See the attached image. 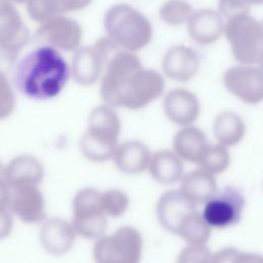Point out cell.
Masks as SVG:
<instances>
[{"mask_svg": "<svg viewBox=\"0 0 263 263\" xmlns=\"http://www.w3.org/2000/svg\"><path fill=\"white\" fill-rule=\"evenodd\" d=\"M143 237L133 226H122L96 239L92 257L96 263H140Z\"/></svg>", "mask_w": 263, "mask_h": 263, "instance_id": "8992f818", "label": "cell"}, {"mask_svg": "<svg viewBox=\"0 0 263 263\" xmlns=\"http://www.w3.org/2000/svg\"><path fill=\"white\" fill-rule=\"evenodd\" d=\"M164 87V78L158 71L145 68L135 52L125 50L112 60L102 96L111 106L140 110L159 98Z\"/></svg>", "mask_w": 263, "mask_h": 263, "instance_id": "6da1fadb", "label": "cell"}, {"mask_svg": "<svg viewBox=\"0 0 263 263\" xmlns=\"http://www.w3.org/2000/svg\"><path fill=\"white\" fill-rule=\"evenodd\" d=\"M10 210L25 223H38L45 216V202L38 186L27 185L11 189Z\"/></svg>", "mask_w": 263, "mask_h": 263, "instance_id": "5bb4252c", "label": "cell"}, {"mask_svg": "<svg viewBox=\"0 0 263 263\" xmlns=\"http://www.w3.org/2000/svg\"><path fill=\"white\" fill-rule=\"evenodd\" d=\"M237 252V249L231 247L220 249L216 253L212 254L211 263H232V260Z\"/></svg>", "mask_w": 263, "mask_h": 263, "instance_id": "83f0119b", "label": "cell"}, {"mask_svg": "<svg viewBox=\"0 0 263 263\" xmlns=\"http://www.w3.org/2000/svg\"><path fill=\"white\" fill-rule=\"evenodd\" d=\"M262 26H263V20L261 21ZM257 64L259 65V68H261L263 70V36H262V43H261V49H260V54H259V59Z\"/></svg>", "mask_w": 263, "mask_h": 263, "instance_id": "1f68e13d", "label": "cell"}, {"mask_svg": "<svg viewBox=\"0 0 263 263\" xmlns=\"http://www.w3.org/2000/svg\"><path fill=\"white\" fill-rule=\"evenodd\" d=\"M223 84L228 92L248 105L263 101V70L252 65H236L223 74Z\"/></svg>", "mask_w": 263, "mask_h": 263, "instance_id": "9c48e42d", "label": "cell"}, {"mask_svg": "<svg viewBox=\"0 0 263 263\" xmlns=\"http://www.w3.org/2000/svg\"><path fill=\"white\" fill-rule=\"evenodd\" d=\"M208 145L206 135L193 125L183 126L173 138V151L183 161L190 163L198 162Z\"/></svg>", "mask_w": 263, "mask_h": 263, "instance_id": "ac0fdd59", "label": "cell"}, {"mask_svg": "<svg viewBox=\"0 0 263 263\" xmlns=\"http://www.w3.org/2000/svg\"><path fill=\"white\" fill-rule=\"evenodd\" d=\"M161 66L163 73L170 79L186 82L197 74L200 67V57L194 48L177 44L165 51Z\"/></svg>", "mask_w": 263, "mask_h": 263, "instance_id": "30bf717a", "label": "cell"}, {"mask_svg": "<svg viewBox=\"0 0 263 263\" xmlns=\"http://www.w3.org/2000/svg\"><path fill=\"white\" fill-rule=\"evenodd\" d=\"M106 27L113 39L130 52L145 48L153 37V27L149 18L127 4H118L110 9Z\"/></svg>", "mask_w": 263, "mask_h": 263, "instance_id": "277c9868", "label": "cell"}, {"mask_svg": "<svg viewBox=\"0 0 263 263\" xmlns=\"http://www.w3.org/2000/svg\"><path fill=\"white\" fill-rule=\"evenodd\" d=\"M148 171L154 181L162 185H172L183 177V160L171 150H159L151 155Z\"/></svg>", "mask_w": 263, "mask_h": 263, "instance_id": "ffe728a7", "label": "cell"}, {"mask_svg": "<svg viewBox=\"0 0 263 263\" xmlns=\"http://www.w3.org/2000/svg\"><path fill=\"white\" fill-rule=\"evenodd\" d=\"M211 257L206 245H188L179 253L176 263H211Z\"/></svg>", "mask_w": 263, "mask_h": 263, "instance_id": "484cf974", "label": "cell"}, {"mask_svg": "<svg viewBox=\"0 0 263 263\" xmlns=\"http://www.w3.org/2000/svg\"><path fill=\"white\" fill-rule=\"evenodd\" d=\"M211 226L202 215L194 210L180 224L177 235L181 236L188 245H206L211 237Z\"/></svg>", "mask_w": 263, "mask_h": 263, "instance_id": "7402d4cb", "label": "cell"}, {"mask_svg": "<svg viewBox=\"0 0 263 263\" xmlns=\"http://www.w3.org/2000/svg\"><path fill=\"white\" fill-rule=\"evenodd\" d=\"M213 129L218 143L228 148L238 144L243 139L246 123L238 114L222 111L215 117Z\"/></svg>", "mask_w": 263, "mask_h": 263, "instance_id": "44dd1931", "label": "cell"}, {"mask_svg": "<svg viewBox=\"0 0 263 263\" xmlns=\"http://www.w3.org/2000/svg\"><path fill=\"white\" fill-rule=\"evenodd\" d=\"M4 168L5 167H3V165L0 162V177H4Z\"/></svg>", "mask_w": 263, "mask_h": 263, "instance_id": "836d02e7", "label": "cell"}, {"mask_svg": "<svg viewBox=\"0 0 263 263\" xmlns=\"http://www.w3.org/2000/svg\"><path fill=\"white\" fill-rule=\"evenodd\" d=\"M179 190L193 204H204L217 192V180L199 167L183 175Z\"/></svg>", "mask_w": 263, "mask_h": 263, "instance_id": "d6986e66", "label": "cell"}, {"mask_svg": "<svg viewBox=\"0 0 263 263\" xmlns=\"http://www.w3.org/2000/svg\"><path fill=\"white\" fill-rule=\"evenodd\" d=\"M163 111L171 122L183 127L197 120L200 103L192 91L182 87L173 88L163 98Z\"/></svg>", "mask_w": 263, "mask_h": 263, "instance_id": "8fae6325", "label": "cell"}, {"mask_svg": "<svg viewBox=\"0 0 263 263\" xmlns=\"http://www.w3.org/2000/svg\"><path fill=\"white\" fill-rule=\"evenodd\" d=\"M230 163L231 156L228 148L219 143L209 144L197 162L201 170L214 176L227 171Z\"/></svg>", "mask_w": 263, "mask_h": 263, "instance_id": "603a6c76", "label": "cell"}, {"mask_svg": "<svg viewBox=\"0 0 263 263\" xmlns=\"http://www.w3.org/2000/svg\"><path fill=\"white\" fill-rule=\"evenodd\" d=\"M250 6L247 0H218L219 12L226 18L240 13H250Z\"/></svg>", "mask_w": 263, "mask_h": 263, "instance_id": "4316f807", "label": "cell"}, {"mask_svg": "<svg viewBox=\"0 0 263 263\" xmlns=\"http://www.w3.org/2000/svg\"><path fill=\"white\" fill-rule=\"evenodd\" d=\"M76 232L71 224L60 218L47 220L40 230V241L50 254L63 255L73 246Z\"/></svg>", "mask_w": 263, "mask_h": 263, "instance_id": "e0dca14e", "label": "cell"}, {"mask_svg": "<svg viewBox=\"0 0 263 263\" xmlns=\"http://www.w3.org/2000/svg\"><path fill=\"white\" fill-rule=\"evenodd\" d=\"M100 196L101 192L90 187L75 194L71 225L76 234L88 239H98L105 234L108 217L103 212Z\"/></svg>", "mask_w": 263, "mask_h": 263, "instance_id": "52a82bcc", "label": "cell"}, {"mask_svg": "<svg viewBox=\"0 0 263 263\" xmlns=\"http://www.w3.org/2000/svg\"><path fill=\"white\" fill-rule=\"evenodd\" d=\"M189 37L199 45L215 43L223 34V16L218 10L200 8L192 12L187 22Z\"/></svg>", "mask_w": 263, "mask_h": 263, "instance_id": "4fadbf2b", "label": "cell"}, {"mask_svg": "<svg viewBox=\"0 0 263 263\" xmlns=\"http://www.w3.org/2000/svg\"><path fill=\"white\" fill-rule=\"evenodd\" d=\"M192 12V5L186 0H166L158 10L159 18L168 26L187 23Z\"/></svg>", "mask_w": 263, "mask_h": 263, "instance_id": "cb8c5ba5", "label": "cell"}, {"mask_svg": "<svg viewBox=\"0 0 263 263\" xmlns=\"http://www.w3.org/2000/svg\"><path fill=\"white\" fill-rule=\"evenodd\" d=\"M11 189L4 177H0V212L10 210Z\"/></svg>", "mask_w": 263, "mask_h": 263, "instance_id": "f1b7e54d", "label": "cell"}, {"mask_svg": "<svg viewBox=\"0 0 263 263\" xmlns=\"http://www.w3.org/2000/svg\"><path fill=\"white\" fill-rule=\"evenodd\" d=\"M250 5H262L263 0H247Z\"/></svg>", "mask_w": 263, "mask_h": 263, "instance_id": "d6a6232c", "label": "cell"}, {"mask_svg": "<svg viewBox=\"0 0 263 263\" xmlns=\"http://www.w3.org/2000/svg\"><path fill=\"white\" fill-rule=\"evenodd\" d=\"M194 210L196 205L190 202L180 190H168L157 200L156 217L162 228L177 234L182 221Z\"/></svg>", "mask_w": 263, "mask_h": 263, "instance_id": "7c38bea8", "label": "cell"}, {"mask_svg": "<svg viewBox=\"0 0 263 263\" xmlns=\"http://www.w3.org/2000/svg\"><path fill=\"white\" fill-rule=\"evenodd\" d=\"M43 175L41 162L29 154L13 158L4 168V178L10 189L27 185L38 186L43 179Z\"/></svg>", "mask_w": 263, "mask_h": 263, "instance_id": "2e32d148", "label": "cell"}, {"mask_svg": "<svg viewBox=\"0 0 263 263\" xmlns=\"http://www.w3.org/2000/svg\"><path fill=\"white\" fill-rule=\"evenodd\" d=\"M151 155L143 142L130 140L116 146L112 159L120 172L137 175L148 170Z\"/></svg>", "mask_w": 263, "mask_h": 263, "instance_id": "9a60e30c", "label": "cell"}, {"mask_svg": "<svg viewBox=\"0 0 263 263\" xmlns=\"http://www.w3.org/2000/svg\"><path fill=\"white\" fill-rule=\"evenodd\" d=\"M120 130V118L111 107L97 108L89 117L87 130L80 139L82 154L96 162L111 159L118 145Z\"/></svg>", "mask_w": 263, "mask_h": 263, "instance_id": "3957f363", "label": "cell"}, {"mask_svg": "<svg viewBox=\"0 0 263 263\" xmlns=\"http://www.w3.org/2000/svg\"><path fill=\"white\" fill-rule=\"evenodd\" d=\"M11 211L0 212V239L7 237L12 229Z\"/></svg>", "mask_w": 263, "mask_h": 263, "instance_id": "f546056e", "label": "cell"}, {"mask_svg": "<svg viewBox=\"0 0 263 263\" xmlns=\"http://www.w3.org/2000/svg\"><path fill=\"white\" fill-rule=\"evenodd\" d=\"M69 66L63 54L50 45L30 50L15 65L12 82L24 96L35 100L57 97L69 78Z\"/></svg>", "mask_w": 263, "mask_h": 263, "instance_id": "7a4b0ae2", "label": "cell"}, {"mask_svg": "<svg viewBox=\"0 0 263 263\" xmlns=\"http://www.w3.org/2000/svg\"><path fill=\"white\" fill-rule=\"evenodd\" d=\"M223 33L235 61L243 65L258 62L263 36L261 22L250 13H240L227 18Z\"/></svg>", "mask_w": 263, "mask_h": 263, "instance_id": "5b68a950", "label": "cell"}, {"mask_svg": "<svg viewBox=\"0 0 263 263\" xmlns=\"http://www.w3.org/2000/svg\"><path fill=\"white\" fill-rule=\"evenodd\" d=\"M101 206L107 217L116 218L124 214L128 208L127 195L119 189H110L101 192Z\"/></svg>", "mask_w": 263, "mask_h": 263, "instance_id": "d4e9b609", "label": "cell"}, {"mask_svg": "<svg viewBox=\"0 0 263 263\" xmlns=\"http://www.w3.org/2000/svg\"><path fill=\"white\" fill-rule=\"evenodd\" d=\"M245 208V197L234 187L216 192L205 203L201 213L211 228H228L238 223Z\"/></svg>", "mask_w": 263, "mask_h": 263, "instance_id": "ba28073f", "label": "cell"}, {"mask_svg": "<svg viewBox=\"0 0 263 263\" xmlns=\"http://www.w3.org/2000/svg\"><path fill=\"white\" fill-rule=\"evenodd\" d=\"M232 263H263V256L253 252H238L234 256Z\"/></svg>", "mask_w": 263, "mask_h": 263, "instance_id": "4dcf8cb0", "label": "cell"}]
</instances>
